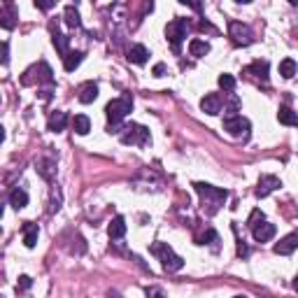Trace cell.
I'll list each match as a JSON object with an SVG mask.
<instances>
[{"mask_svg":"<svg viewBox=\"0 0 298 298\" xmlns=\"http://www.w3.org/2000/svg\"><path fill=\"white\" fill-rule=\"evenodd\" d=\"M193 189H196V193L201 196L203 210H205L207 217L217 214L219 207H222L224 201L228 198V191H224V189H217V187H210V184H203V182H196V184H193Z\"/></svg>","mask_w":298,"mask_h":298,"instance_id":"1","label":"cell"},{"mask_svg":"<svg viewBox=\"0 0 298 298\" xmlns=\"http://www.w3.org/2000/svg\"><path fill=\"white\" fill-rule=\"evenodd\" d=\"M152 254H154V256H158L161 266L166 268L168 273H177V270H182V268H184V259L180 256V254L172 252V247L168 243H154L152 245Z\"/></svg>","mask_w":298,"mask_h":298,"instance_id":"2","label":"cell"},{"mask_svg":"<svg viewBox=\"0 0 298 298\" xmlns=\"http://www.w3.org/2000/svg\"><path fill=\"white\" fill-rule=\"evenodd\" d=\"M124 145H140V147H147L152 142V135H149V128L140 126V124H128L124 126V131L119 133Z\"/></svg>","mask_w":298,"mask_h":298,"instance_id":"3","label":"cell"},{"mask_svg":"<svg viewBox=\"0 0 298 298\" xmlns=\"http://www.w3.org/2000/svg\"><path fill=\"white\" fill-rule=\"evenodd\" d=\"M133 110V101L131 96H122V98H114V101L107 103L105 107V114H107V122L110 124H122V119Z\"/></svg>","mask_w":298,"mask_h":298,"instance_id":"4","label":"cell"},{"mask_svg":"<svg viewBox=\"0 0 298 298\" xmlns=\"http://www.w3.org/2000/svg\"><path fill=\"white\" fill-rule=\"evenodd\" d=\"M249 122L245 119V116L240 114H226L224 116V131L228 133L231 137H249Z\"/></svg>","mask_w":298,"mask_h":298,"instance_id":"5","label":"cell"},{"mask_svg":"<svg viewBox=\"0 0 298 298\" xmlns=\"http://www.w3.org/2000/svg\"><path fill=\"white\" fill-rule=\"evenodd\" d=\"M187 31H189V21L187 19H175L166 26V37L168 42L172 45V51L180 54V42L187 37Z\"/></svg>","mask_w":298,"mask_h":298,"instance_id":"6","label":"cell"},{"mask_svg":"<svg viewBox=\"0 0 298 298\" xmlns=\"http://www.w3.org/2000/svg\"><path fill=\"white\" fill-rule=\"evenodd\" d=\"M228 35L233 37V42L240 47H247L254 42V33L247 24H240V21H231L228 24Z\"/></svg>","mask_w":298,"mask_h":298,"instance_id":"7","label":"cell"},{"mask_svg":"<svg viewBox=\"0 0 298 298\" xmlns=\"http://www.w3.org/2000/svg\"><path fill=\"white\" fill-rule=\"evenodd\" d=\"M280 187H282L280 177H275V175H263L261 180H259L256 196H259V198H266V196H270V193H273L275 189H280Z\"/></svg>","mask_w":298,"mask_h":298,"instance_id":"8","label":"cell"},{"mask_svg":"<svg viewBox=\"0 0 298 298\" xmlns=\"http://www.w3.org/2000/svg\"><path fill=\"white\" fill-rule=\"evenodd\" d=\"M296 249H298V233H289V235H284L282 240L275 245V254H280V256H289V254L296 252Z\"/></svg>","mask_w":298,"mask_h":298,"instance_id":"9","label":"cell"},{"mask_svg":"<svg viewBox=\"0 0 298 298\" xmlns=\"http://www.w3.org/2000/svg\"><path fill=\"white\" fill-rule=\"evenodd\" d=\"M245 75L252 77V80L263 82V84H268V61H254L252 66L245 68Z\"/></svg>","mask_w":298,"mask_h":298,"instance_id":"10","label":"cell"},{"mask_svg":"<svg viewBox=\"0 0 298 298\" xmlns=\"http://www.w3.org/2000/svg\"><path fill=\"white\" fill-rule=\"evenodd\" d=\"M201 110L210 116L219 114V112H222V98H219V93H207L201 101Z\"/></svg>","mask_w":298,"mask_h":298,"instance_id":"11","label":"cell"},{"mask_svg":"<svg viewBox=\"0 0 298 298\" xmlns=\"http://www.w3.org/2000/svg\"><path fill=\"white\" fill-rule=\"evenodd\" d=\"M80 103H84V105H89V103H93L98 98V84H93V82H86V84L80 86Z\"/></svg>","mask_w":298,"mask_h":298,"instance_id":"12","label":"cell"},{"mask_svg":"<svg viewBox=\"0 0 298 298\" xmlns=\"http://www.w3.org/2000/svg\"><path fill=\"white\" fill-rule=\"evenodd\" d=\"M147 58H149V51H147V47H142V45H133L131 49H128V61L135 63V66H145Z\"/></svg>","mask_w":298,"mask_h":298,"instance_id":"13","label":"cell"},{"mask_svg":"<svg viewBox=\"0 0 298 298\" xmlns=\"http://www.w3.org/2000/svg\"><path fill=\"white\" fill-rule=\"evenodd\" d=\"M66 126H68V114L66 112H58V110H56L54 114L49 116V122H47V128L54 133H61Z\"/></svg>","mask_w":298,"mask_h":298,"instance_id":"14","label":"cell"},{"mask_svg":"<svg viewBox=\"0 0 298 298\" xmlns=\"http://www.w3.org/2000/svg\"><path fill=\"white\" fill-rule=\"evenodd\" d=\"M37 235H40V228H37V224H24V245L28 249H33L37 245Z\"/></svg>","mask_w":298,"mask_h":298,"instance_id":"15","label":"cell"},{"mask_svg":"<svg viewBox=\"0 0 298 298\" xmlns=\"http://www.w3.org/2000/svg\"><path fill=\"white\" fill-rule=\"evenodd\" d=\"M252 233H254V240H256V243H268V240L275 235V224L263 222L261 226H256Z\"/></svg>","mask_w":298,"mask_h":298,"instance_id":"16","label":"cell"},{"mask_svg":"<svg viewBox=\"0 0 298 298\" xmlns=\"http://www.w3.org/2000/svg\"><path fill=\"white\" fill-rule=\"evenodd\" d=\"M107 233H110L112 240L124 237V233H126V219H124V217H114L110 222V226H107Z\"/></svg>","mask_w":298,"mask_h":298,"instance_id":"17","label":"cell"},{"mask_svg":"<svg viewBox=\"0 0 298 298\" xmlns=\"http://www.w3.org/2000/svg\"><path fill=\"white\" fill-rule=\"evenodd\" d=\"M14 19H16L14 5H3V10H0V26L5 31H10V28H14Z\"/></svg>","mask_w":298,"mask_h":298,"instance_id":"18","label":"cell"},{"mask_svg":"<svg viewBox=\"0 0 298 298\" xmlns=\"http://www.w3.org/2000/svg\"><path fill=\"white\" fill-rule=\"evenodd\" d=\"M277 119H280V124H284V126H296V124H298V112H293L291 107L282 105V107H280V112H277Z\"/></svg>","mask_w":298,"mask_h":298,"instance_id":"19","label":"cell"},{"mask_svg":"<svg viewBox=\"0 0 298 298\" xmlns=\"http://www.w3.org/2000/svg\"><path fill=\"white\" fill-rule=\"evenodd\" d=\"M10 205L14 207V210L26 207V205H28V193H26L24 189H14V191L10 193Z\"/></svg>","mask_w":298,"mask_h":298,"instance_id":"20","label":"cell"},{"mask_svg":"<svg viewBox=\"0 0 298 298\" xmlns=\"http://www.w3.org/2000/svg\"><path fill=\"white\" fill-rule=\"evenodd\" d=\"M72 126H75L77 135H86V133L91 131V122H89V116L86 114H77L75 119H72Z\"/></svg>","mask_w":298,"mask_h":298,"instance_id":"21","label":"cell"},{"mask_svg":"<svg viewBox=\"0 0 298 298\" xmlns=\"http://www.w3.org/2000/svg\"><path fill=\"white\" fill-rule=\"evenodd\" d=\"M207 51H210V45H207L205 40H191V42H189V54L196 56V58L205 56Z\"/></svg>","mask_w":298,"mask_h":298,"instance_id":"22","label":"cell"},{"mask_svg":"<svg viewBox=\"0 0 298 298\" xmlns=\"http://www.w3.org/2000/svg\"><path fill=\"white\" fill-rule=\"evenodd\" d=\"M82 58H84V54H82V51H70V54L63 58V68H66L68 72H72L82 63Z\"/></svg>","mask_w":298,"mask_h":298,"instance_id":"23","label":"cell"},{"mask_svg":"<svg viewBox=\"0 0 298 298\" xmlns=\"http://www.w3.org/2000/svg\"><path fill=\"white\" fill-rule=\"evenodd\" d=\"M296 70H298V66L293 58H284V61L280 63V75H282L284 80H291V77L296 75Z\"/></svg>","mask_w":298,"mask_h":298,"instance_id":"24","label":"cell"},{"mask_svg":"<svg viewBox=\"0 0 298 298\" xmlns=\"http://www.w3.org/2000/svg\"><path fill=\"white\" fill-rule=\"evenodd\" d=\"M66 24L70 26V28H80V26H82L80 12H77L75 5H68V7H66Z\"/></svg>","mask_w":298,"mask_h":298,"instance_id":"25","label":"cell"},{"mask_svg":"<svg viewBox=\"0 0 298 298\" xmlns=\"http://www.w3.org/2000/svg\"><path fill=\"white\" fill-rule=\"evenodd\" d=\"M37 172H40L45 180H51V177H54V161H51V158L37 161Z\"/></svg>","mask_w":298,"mask_h":298,"instance_id":"26","label":"cell"},{"mask_svg":"<svg viewBox=\"0 0 298 298\" xmlns=\"http://www.w3.org/2000/svg\"><path fill=\"white\" fill-rule=\"evenodd\" d=\"M217 243H219V235L212 231V228H207V233H205V235H203V237H198V245H210V247H212L214 252H217V249H219V245H217Z\"/></svg>","mask_w":298,"mask_h":298,"instance_id":"27","label":"cell"},{"mask_svg":"<svg viewBox=\"0 0 298 298\" xmlns=\"http://www.w3.org/2000/svg\"><path fill=\"white\" fill-rule=\"evenodd\" d=\"M54 47L58 49V54H63V58L68 56V37L63 35V33L54 31Z\"/></svg>","mask_w":298,"mask_h":298,"instance_id":"28","label":"cell"},{"mask_svg":"<svg viewBox=\"0 0 298 298\" xmlns=\"http://www.w3.org/2000/svg\"><path fill=\"white\" fill-rule=\"evenodd\" d=\"M219 86H222L224 91H233V89H235V77L224 72V75L219 77Z\"/></svg>","mask_w":298,"mask_h":298,"instance_id":"29","label":"cell"},{"mask_svg":"<svg viewBox=\"0 0 298 298\" xmlns=\"http://www.w3.org/2000/svg\"><path fill=\"white\" fill-rule=\"evenodd\" d=\"M263 219H266V217H263V212H261V210H254V212L249 214V219H247V226L254 231V228H256V226H261V224H263Z\"/></svg>","mask_w":298,"mask_h":298,"instance_id":"30","label":"cell"},{"mask_svg":"<svg viewBox=\"0 0 298 298\" xmlns=\"http://www.w3.org/2000/svg\"><path fill=\"white\" fill-rule=\"evenodd\" d=\"M147 298H166V293H163L158 287H149L147 289Z\"/></svg>","mask_w":298,"mask_h":298,"instance_id":"31","label":"cell"},{"mask_svg":"<svg viewBox=\"0 0 298 298\" xmlns=\"http://www.w3.org/2000/svg\"><path fill=\"white\" fill-rule=\"evenodd\" d=\"M237 256H249V247L245 240H237Z\"/></svg>","mask_w":298,"mask_h":298,"instance_id":"32","label":"cell"},{"mask_svg":"<svg viewBox=\"0 0 298 298\" xmlns=\"http://www.w3.org/2000/svg\"><path fill=\"white\" fill-rule=\"evenodd\" d=\"M166 63H156V66H154V77H163L166 75Z\"/></svg>","mask_w":298,"mask_h":298,"instance_id":"33","label":"cell"},{"mask_svg":"<svg viewBox=\"0 0 298 298\" xmlns=\"http://www.w3.org/2000/svg\"><path fill=\"white\" fill-rule=\"evenodd\" d=\"M35 7H40V10H51L54 3H51V0H35Z\"/></svg>","mask_w":298,"mask_h":298,"instance_id":"34","label":"cell"},{"mask_svg":"<svg viewBox=\"0 0 298 298\" xmlns=\"http://www.w3.org/2000/svg\"><path fill=\"white\" fill-rule=\"evenodd\" d=\"M31 284H33V280L28 277V275H21V277H19V287H21V289H28Z\"/></svg>","mask_w":298,"mask_h":298,"instance_id":"35","label":"cell"},{"mask_svg":"<svg viewBox=\"0 0 298 298\" xmlns=\"http://www.w3.org/2000/svg\"><path fill=\"white\" fill-rule=\"evenodd\" d=\"M7 51H10V47H7V42H3V66H7V61H10Z\"/></svg>","mask_w":298,"mask_h":298,"instance_id":"36","label":"cell"},{"mask_svg":"<svg viewBox=\"0 0 298 298\" xmlns=\"http://www.w3.org/2000/svg\"><path fill=\"white\" fill-rule=\"evenodd\" d=\"M107 298H122V296H119L116 291H110V293H107Z\"/></svg>","mask_w":298,"mask_h":298,"instance_id":"37","label":"cell"},{"mask_svg":"<svg viewBox=\"0 0 298 298\" xmlns=\"http://www.w3.org/2000/svg\"><path fill=\"white\" fill-rule=\"evenodd\" d=\"M293 289H296V291H298V277L293 280Z\"/></svg>","mask_w":298,"mask_h":298,"instance_id":"38","label":"cell"},{"mask_svg":"<svg viewBox=\"0 0 298 298\" xmlns=\"http://www.w3.org/2000/svg\"><path fill=\"white\" fill-rule=\"evenodd\" d=\"M235 298H245V296H235Z\"/></svg>","mask_w":298,"mask_h":298,"instance_id":"39","label":"cell"}]
</instances>
